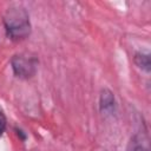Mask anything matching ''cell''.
<instances>
[{
    "label": "cell",
    "instance_id": "obj_3",
    "mask_svg": "<svg viewBox=\"0 0 151 151\" xmlns=\"http://www.w3.org/2000/svg\"><path fill=\"white\" fill-rule=\"evenodd\" d=\"M114 106H116V101H114V97H113L112 92L109 90H103L101 94H100V110H101V112L111 113L114 110Z\"/></svg>",
    "mask_w": 151,
    "mask_h": 151
},
{
    "label": "cell",
    "instance_id": "obj_1",
    "mask_svg": "<svg viewBox=\"0 0 151 151\" xmlns=\"http://www.w3.org/2000/svg\"><path fill=\"white\" fill-rule=\"evenodd\" d=\"M4 24L6 33L11 40H24L31 33L29 17L25 8L20 6H13L7 9L4 18Z\"/></svg>",
    "mask_w": 151,
    "mask_h": 151
},
{
    "label": "cell",
    "instance_id": "obj_4",
    "mask_svg": "<svg viewBox=\"0 0 151 151\" xmlns=\"http://www.w3.org/2000/svg\"><path fill=\"white\" fill-rule=\"evenodd\" d=\"M134 64L142 68L145 72H150L151 68V64H150V54L149 53H136L134 55Z\"/></svg>",
    "mask_w": 151,
    "mask_h": 151
},
{
    "label": "cell",
    "instance_id": "obj_2",
    "mask_svg": "<svg viewBox=\"0 0 151 151\" xmlns=\"http://www.w3.org/2000/svg\"><path fill=\"white\" fill-rule=\"evenodd\" d=\"M11 65L14 74L21 79L32 78L38 68V59L29 53H19L13 55Z\"/></svg>",
    "mask_w": 151,
    "mask_h": 151
},
{
    "label": "cell",
    "instance_id": "obj_5",
    "mask_svg": "<svg viewBox=\"0 0 151 151\" xmlns=\"http://www.w3.org/2000/svg\"><path fill=\"white\" fill-rule=\"evenodd\" d=\"M127 151H149V147L144 143L143 138L140 139L139 137H134V138H132Z\"/></svg>",
    "mask_w": 151,
    "mask_h": 151
},
{
    "label": "cell",
    "instance_id": "obj_6",
    "mask_svg": "<svg viewBox=\"0 0 151 151\" xmlns=\"http://www.w3.org/2000/svg\"><path fill=\"white\" fill-rule=\"evenodd\" d=\"M5 129H6V117L2 113V111L0 110V136L4 133Z\"/></svg>",
    "mask_w": 151,
    "mask_h": 151
}]
</instances>
